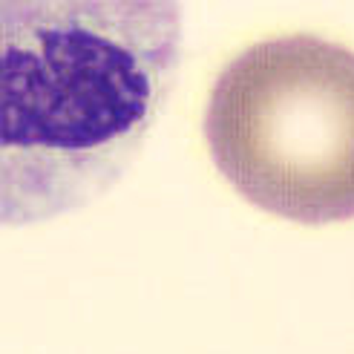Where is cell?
I'll return each mask as SVG.
<instances>
[{"label":"cell","mask_w":354,"mask_h":354,"mask_svg":"<svg viewBox=\"0 0 354 354\" xmlns=\"http://www.w3.org/2000/svg\"><path fill=\"white\" fill-rule=\"evenodd\" d=\"M3 219L93 199L130 165L173 84L170 3H6Z\"/></svg>","instance_id":"6da1fadb"},{"label":"cell","mask_w":354,"mask_h":354,"mask_svg":"<svg viewBox=\"0 0 354 354\" xmlns=\"http://www.w3.org/2000/svg\"><path fill=\"white\" fill-rule=\"evenodd\" d=\"M214 165L274 216L354 219V52L317 35L242 49L207 98Z\"/></svg>","instance_id":"7a4b0ae2"}]
</instances>
